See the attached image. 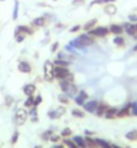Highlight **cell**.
I'll list each match as a JSON object with an SVG mask.
<instances>
[{
	"instance_id": "cell-1",
	"label": "cell",
	"mask_w": 137,
	"mask_h": 148,
	"mask_svg": "<svg viewBox=\"0 0 137 148\" xmlns=\"http://www.w3.org/2000/svg\"><path fill=\"white\" fill-rule=\"evenodd\" d=\"M86 32L93 38H105V36H108L110 34V30L106 26H98V27H94Z\"/></svg>"
},
{
	"instance_id": "cell-2",
	"label": "cell",
	"mask_w": 137,
	"mask_h": 148,
	"mask_svg": "<svg viewBox=\"0 0 137 148\" xmlns=\"http://www.w3.org/2000/svg\"><path fill=\"white\" fill-rule=\"evenodd\" d=\"M70 73L69 67H59V66H54L52 69V75H54L55 79H63L67 74Z\"/></svg>"
},
{
	"instance_id": "cell-3",
	"label": "cell",
	"mask_w": 137,
	"mask_h": 148,
	"mask_svg": "<svg viewBox=\"0 0 137 148\" xmlns=\"http://www.w3.org/2000/svg\"><path fill=\"white\" fill-rule=\"evenodd\" d=\"M27 117H28V113L26 112L24 109H18L14 116V120L18 125H23L26 121H27Z\"/></svg>"
},
{
	"instance_id": "cell-4",
	"label": "cell",
	"mask_w": 137,
	"mask_h": 148,
	"mask_svg": "<svg viewBox=\"0 0 137 148\" xmlns=\"http://www.w3.org/2000/svg\"><path fill=\"white\" fill-rule=\"evenodd\" d=\"M52 69H54V65L51 61H46L44 62V79L48 82H51L54 79V75H52Z\"/></svg>"
},
{
	"instance_id": "cell-5",
	"label": "cell",
	"mask_w": 137,
	"mask_h": 148,
	"mask_svg": "<svg viewBox=\"0 0 137 148\" xmlns=\"http://www.w3.org/2000/svg\"><path fill=\"white\" fill-rule=\"evenodd\" d=\"M124 31L128 34L129 36H132L133 39H137V32H136V28H134V23H130V22H125V23L121 24Z\"/></svg>"
},
{
	"instance_id": "cell-6",
	"label": "cell",
	"mask_w": 137,
	"mask_h": 148,
	"mask_svg": "<svg viewBox=\"0 0 137 148\" xmlns=\"http://www.w3.org/2000/svg\"><path fill=\"white\" fill-rule=\"evenodd\" d=\"M78 40L82 43L85 47L91 46V45H94V42H95L93 36H90L89 34H87V32H85V34H81V35L78 36Z\"/></svg>"
},
{
	"instance_id": "cell-7",
	"label": "cell",
	"mask_w": 137,
	"mask_h": 148,
	"mask_svg": "<svg viewBox=\"0 0 137 148\" xmlns=\"http://www.w3.org/2000/svg\"><path fill=\"white\" fill-rule=\"evenodd\" d=\"M98 104H100V101H97V100H90V101H86L85 104H83V109L86 110L87 113H93L95 112V109H97Z\"/></svg>"
},
{
	"instance_id": "cell-8",
	"label": "cell",
	"mask_w": 137,
	"mask_h": 148,
	"mask_svg": "<svg viewBox=\"0 0 137 148\" xmlns=\"http://www.w3.org/2000/svg\"><path fill=\"white\" fill-rule=\"evenodd\" d=\"M18 70L20 71V73H24V74H30L32 70L31 65L27 62V61H20L19 65H18Z\"/></svg>"
},
{
	"instance_id": "cell-9",
	"label": "cell",
	"mask_w": 137,
	"mask_h": 148,
	"mask_svg": "<svg viewBox=\"0 0 137 148\" xmlns=\"http://www.w3.org/2000/svg\"><path fill=\"white\" fill-rule=\"evenodd\" d=\"M108 108H109V105L108 104H105V102H100L97 106V109H95V112H94V114H97L98 117H104L105 116L106 110H108Z\"/></svg>"
},
{
	"instance_id": "cell-10",
	"label": "cell",
	"mask_w": 137,
	"mask_h": 148,
	"mask_svg": "<svg viewBox=\"0 0 137 148\" xmlns=\"http://www.w3.org/2000/svg\"><path fill=\"white\" fill-rule=\"evenodd\" d=\"M117 113H118V108H116V106H109L104 117L108 119V120H113V119L117 117Z\"/></svg>"
},
{
	"instance_id": "cell-11",
	"label": "cell",
	"mask_w": 137,
	"mask_h": 148,
	"mask_svg": "<svg viewBox=\"0 0 137 148\" xmlns=\"http://www.w3.org/2000/svg\"><path fill=\"white\" fill-rule=\"evenodd\" d=\"M130 116V105L129 104H126L121 108V109H118V113H117V117L118 119H124V117H128Z\"/></svg>"
},
{
	"instance_id": "cell-12",
	"label": "cell",
	"mask_w": 137,
	"mask_h": 148,
	"mask_svg": "<svg viewBox=\"0 0 137 148\" xmlns=\"http://www.w3.org/2000/svg\"><path fill=\"white\" fill-rule=\"evenodd\" d=\"M104 12L108 14V15H110V16H113V15H116V12H117V7H116L113 3H109L104 7Z\"/></svg>"
},
{
	"instance_id": "cell-13",
	"label": "cell",
	"mask_w": 137,
	"mask_h": 148,
	"mask_svg": "<svg viewBox=\"0 0 137 148\" xmlns=\"http://www.w3.org/2000/svg\"><path fill=\"white\" fill-rule=\"evenodd\" d=\"M35 90H36L35 84H27V85H24V88H23V92L26 96H34Z\"/></svg>"
},
{
	"instance_id": "cell-14",
	"label": "cell",
	"mask_w": 137,
	"mask_h": 148,
	"mask_svg": "<svg viewBox=\"0 0 137 148\" xmlns=\"http://www.w3.org/2000/svg\"><path fill=\"white\" fill-rule=\"evenodd\" d=\"M110 34H114V35H121L124 32V28H122L121 24H112L109 27Z\"/></svg>"
},
{
	"instance_id": "cell-15",
	"label": "cell",
	"mask_w": 137,
	"mask_h": 148,
	"mask_svg": "<svg viewBox=\"0 0 137 148\" xmlns=\"http://www.w3.org/2000/svg\"><path fill=\"white\" fill-rule=\"evenodd\" d=\"M71 140L74 141V143L78 145L79 148H87V147H86V141H85V139H83L82 136H79V135H75V136L73 137Z\"/></svg>"
},
{
	"instance_id": "cell-16",
	"label": "cell",
	"mask_w": 137,
	"mask_h": 148,
	"mask_svg": "<svg viewBox=\"0 0 137 148\" xmlns=\"http://www.w3.org/2000/svg\"><path fill=\"white\" fill-rule=\"evenodd\" d=\"M52 65H54V66H59V67H69V66H70V62H69V61H66V59L57 58V59H54V61H52Z\"/></svg>"
},
{
	"instance_id": "cell-17",
	"label": "cell",
	"mask_w": 137,
	"mask_h": 148,
	"mask_svg": "<svg viewBox=\"0 0 137 148\" xmlns=\"http://www.w3.org/2000/svg\"><path fill=\"white\" fill-rule=\"evenodd\" d=\"M16 30L20 32H23V34H26V35H32V34H34V30H32L31 27H28V26H18Z\"/></svg>"
},
{
	"instance_id": "cell-18",
	"label": "cell",
	"mask_w": 137,
	"mask_h": 148,
	"mask_svg": "<svg viewBox=\"0 0 137 148\" xmlns=\"http://www.w3.org/2000/svg\"><path fill=\"white\" fill-rule=\"evenodd\" d=\"M44 23H46V18L43 16H39V18H35V19L32 20V26H35V27H43Z\"/></svg>"
},
{
	"instance_id": "cell-19",
	"label": "cell",
	"mask_w": 137,
	"mask_h": 148,
	"mask_svg": "<svg viewBox=\"0 0 137 148\" xmlns=\"http://www.w3.org/2000/svg\"><path fill=\"white\" fill-rule=\"evenodd\" d=\"M95 24H97V19H90V20H87L86 23L83 24V30L85 31H89V30H91V28L95 27Z\"/></svg>"
},
{
	"instance_id": "cell-20",
	"label": "cell",
	"mask_w": 137,
	"mask_h": 148,
	"mask_svg": "<svg viewBox=\"0 0 137 148\" xmlns=\"http://www.w3.org/2000/svg\"><path fill=\"white\" fill-rule=\"evenodd\" d=\"M85 141H86V147L87 148H97V141H95V139H93L91 136H86L85 137Z\"/></svg>"
},
{
	"instance_id": "cell-21",
	"label": "cell",
	"mask_w": 137,
	"mask_h": 148,
	"mask_svg": "<svg viewBox=\"0 0 137 148\" xmlns=\"http://www.w3.org/2000/svg\"><path fill=\"white\" fill-rule=\"evenodd\" d=\"M113 43L118 47H122V46H125V39L121 35H116V38L113 39Z\"/></svg>"
},
{
	"instance_id": "cell-22",
	"label": "cell",
	"mask_w": 137,
	"mask_h": 148,
	"mask_svg": "<svg viewBox=\"0 0 137 148\" xmlns=\"http://www.w3.org/2000/svg\"><path fill=\"white\" fill-rule=\"evenodd\" d=\"M63 145L67 148H79L71 139H67V137H63Z\"/></svg>"
},
{
	"instance_id": "cell-23",
	"label": "cell",
	"mask_w": 137,
	"mask_h": 148,
	"mask_svg": "<svg viewBox=\"0 0 137 148\" xmlns=\"http://www.w3.org/2000/svg\"><path fill=\"white\" fill-rule=\"evenodd\" d=\"M70 46L74 47V49H78V50H85V49H86V47L83 46L82 43L78 40V38L74 39V40H71V42H70Z\"/></svg>"
},
{
	"instance_id": "cell-24",
	"label": "cell",
	"mask_w": 137,
	"mask_h": 148,
	"mask_svg": "<svg viewBox=\"0 0 137 148\" xmlns=\"http://www.w3.org/2000/svg\"><path fill=\"white\" fill-rule=\"evenodd\" d=\"M125 137H126V139H128L129 141L137 140V129H132V131H129V132L125 135Z\"/></svg>"
},
{
	"instance_id": "cell-25",
	"label": "cell",
	"mask_w": 137,
	"mask_h": 148,
	"mask_svg": "<svg viewBox=\"0 0 137 148\" xmlns=\"http://www.w3.org/2000/svg\"><path fill=\"white\" fill-rule=\"evenodd\" d=\"M95 141H97V145L101 148H112V144H110L109 141L104 140V139H95Z\"/></svg>"
},
{
	"instance_id": "cell-26",
	"label": "cell",
	"mask_w": 137,
	"mask_h": 148,
	"mask_svg": "<svg viewBox=\"0 0 137 148\" xmlns=\"http://www.w3.org/2000/svg\"><path fill=\"white\" fill-rule=\"evenodd\" d=\"M26 34H23V32H20V31H18V30H15V40L18 43H22L26 39Z\"/></svg>"
},
{
	"instance_id": "cell-27",
	"label": "cell",
	"mask_w": 137,
	"mask_h": 148,
	"mask_svg": "<svg viewBox=\"0 0 137 148\" xmlns=\"http://www.w3.org/2000/svg\"><path fill=\"white\" fill-rule=\"evenodd\" d=\"M58 101L61 102V104H65V105H66V104H69V102H70V97H69L67 94L62 93V94H59V96H58Z\"/></svg>"
},
{
	"instance_id": "cell-28",
	"label": "cell",
	"mask_w": 137,
	"mask_h": 148,
	"mask_svg": "<svg viewBox=\"0 0 137 148\" xmlns=\"http://www.w3.org/2000/svg\"><path fill=\"white\" fill-rule=\"evenodd\" d=\"M129 105H130V116L137 117V101L129 102Z\"/></svg>"
},
{
	"instance_id": "cell-29",
	"label": "cell",
	"mask_w": 137,
	"mask_h": 148,
	"mask_svg": "<svg viewBox=\"0 0 137 148\" xmlns=\"http://www.w3.org/2000/svg\"><path fill=\"white\" fill-rule=\"evenodd\" d=\"M19 18V1L15 0V7H14V14H12V19L16 20Z\"/></svg>"
},
{
	"instance_id": "cell-30",
	"label": "cell",
	"mask_w": 137,
	"mask_h": 148,
	"mask_svg": "<svg viewBox=\"0 0 137 148\" xmlns=\"http://www.w3.org/2000/svg\"><path fill=\"white\" fill-rule=\"evenodd\" d=\"M24 106H26V108H31V106H34V96H27L26 101H24Z\"/></svg>"
},
{
	"instance_id": "cell-31",
	"label": "cell",
	"mask_w": 137,
	"mask_h": 148,
	"mask_svg": "<svg viewBox=\"0 0 137 148\" xmlns=\"http://www.w3.org/2000/svg\"><path fill=\"white\" fill-rule=\"evenodd\" d=\"M71 114L74 117H78V119H83V117H85V113L81 109H73L71 110Z\"/></svg>"
},
{
	"instance_id": "cell-32",
	"label": "cell",
	"mask_w": 137,
	"mask_h": 148,
	"mask_svg": "<svg viewBox=\"0 0 137 148\" xmlns=\"http://www.w3.org/2000/svg\"><path fill=\"white\" fill-rule=\"evenodd\" d=\"M54 112H55V119H59V117L63 116V113H66V110H65L63 106H59V108H57V109L54 110Z\"/></svg>"
},
{
	"instance_id": "cell-33",
	"label": "cell",
	"mask_w": 137,
	"mask_h": 148,
	"mask_svg": "<svg viewBox=\"0 0 137 148\" xmlns=\"http://www.w3.org/2000/svg\"><path fill=\"white\" fill-rule=\"evenodd\" d=\"M52 129H47L46 132H43L42 133V139H43L44 141H47V140H50V137H51V135H52Z\"/></svg>"
},
{
	"instance_id": "cell-34",
	"label": "cell",
	"mask_w": 137,
	"mask_h": 148,
	"mask_svg": "<svg viewBox=\"0 0 137 148\" xmlns=\"http://www.w3.org/2000/svg\"><path fill=\"white\" fill-rule=\"evenodd\" d=\"M70 135H73V131H71L70 128H63L62 131H61V136L62 137H69Z\"/></svg>"
},
{
	"instance_id": "cell-35",
	"label": "cell",
	"mask_w": 137,
	"mask_h": 148,
	"mask_svg": "<svg viewBox=\"0 0 137 148\" xmlns=\"http://www.w3.org/2000/svg\"><path fill=\"white\" fill-rule=\"evenodd\" d=\"M27 113H28V116H31V117L38 116V106H31Z\"/></svg>"
},
{
	"instance_id": "cell-36",
	"label": "cell",
	"mask_w": 137,
	"mask_h": 148,
	"mask_svg": "<svg viewBox=\"0 0 137 148\" xmlns=\"http://www.w3.org/2000/svg\"><path fill=\"white\" fill-rule=\"evenodd\" d=\"M74 101H75V104H77V105H79V106H82L83 104L86 102V101H85V100H83L82 97H79L78 94H77V96H75V97H74Z\"/></svg>"
},
{
	"instance_id": "cell-37",
	"label": "cell",
	"mask_w": 137,
	"mask_h": 148,
	"mask_svg": "<svg viewBox=\"0 0 137 148\" xmlns=\"http://www.w3.org/2000/svg\"><path fill=\"white\" fill-rule=\"evenodd\" d=\"M18 139H19V132H18V131H15V132H14V135H12V137H11V144H15L16 141H18Z\"/></svg>"
},
{
	"instance_id": "cell-38",
	"label": "cell",
	"mask_w": 137,
	"mask_h": 148,
	"mask_svg": "<svg viewBox=\"0 0 137 148\" xmlns=\"http://www.w3.org/2000/svg\"><path fill=\"white\" fill-rule=\"evenodd\" d=\"M61 137L62 136H59V135H51V137H50V141H52V143H58L59 140H61Z\"/></svg>"
},
{
	"instance_id": "cell-39",
	"label": "cell",
	"mask_w": 137,
	"mask_h": 148,
	"mask_svg": "<svg viewBox=\"0 0 137 148\" xmlns=\"http://www.w3.org/2000/svg\"><path fill=\"white\" fill-rule=\"evenodd\" d=\"M63 79H65V81H67V82H70V84H73V82H74V75H73L71 73H69L66 77L63 78Z\"/></svg>"
},
{
	"instance_id": "cell-40",
	"label": "cell",
	"mask_w": 137,
	"mask_h": 148,
	"mask_svg": "<svg viewBox=\"0 0 137 148\" xmlns=\"http://www.w3.org/2000/svg\"><path fill=\"white\" fill-rule=\"evenodd\" d=\"M77 94H78L79 97H82L83 100H85V101H86L87 97H89V96H87V93L85 92V90H78V93H77Z\"/></svg>"
},
{
	"instance_id": "cell-41",
	"label": "cell",
	"mask_w": 137,
	"mask_h": 148,
	"mask_svg": "<svg viewBox=\"0 0 137 148\" xmlns=\"http://www.w3.org/2000/svg\"><path fill=\"white\" fill-rule=\"evenodd\" d=\"M128 19H129L130 23H137V15L136 14H130V15L128 16Z\"/></svg>"
},
{
	"instance_id": "cell-42",
	"label": "cell",
	"mask_w": 137,
	"mask_h": 148,
	"mask_svg": "<svg viewBox=\"0 0 137 148\" xmlns=\"http://www.w3.org/2000/svg\"><path fill=\"white\" fill-rule=\"evenodd\" d=\"M40 102H42V97H40V96H35V97H34V106L40 105Z\"/></svg>"
},
{
	"instance_id": "cell-43",
	"label": "cell",
	"mask_w": 137,
	"mask_h": 148,
	"mask_svg": "<svg viewBox=\"0 0 137 148\" xmlns=\"http://www.w3.org/2000/svg\"><path fill=\"white\" fill-rule=\"evenodd\" d=\"M12 104H14V98H12L11 96H7V97H5V105H7V106H11Z\"/></svg>"
},
{
	"instance_id": "cell-44",
	"label": "cell",
	"mask_w": 137,
	"mask_h": 148,
	"mask_svg": "<svg viewBox=\"0 0 137 148\" xmlns=\"http://www.w3.org/2000/svg\"><path fill=\"white\" fill-rule=\"evenodd\" d=\"M81 26H78V24H75V26H73V27L70 28V32L71 34H74V32H77V31H79V30H81Z\"/></svg>"
},
{
	"instance_id": "cell-45",
	"label": "cell",
	"mask_w": 137,
	"mask_h": 148,
	"mask_svg": "<svg viewBox=\"0 0 137 148\" xmlns=\"http://www.w3.org/2000/svg\"><path fill=\"white\" fill-rule=\"evenodd\" d=\"M58 47H59V43L58 42H54L52 45H51V49H50L51 53H55V51L58 50Z\"/></svg>"
},
{
	"instance_id": "cell-46",
	"label": "cell",
	"mask_w": 137,
	"mask_h": 148,
	"mask_svg": "<svg viewBox=\"0 0 137 148\" xmlns=\"http://www.w3.org/2000/svg\"><path fill=\"white\" fill-rule=\"evenodd\" d=\"M83 3H85V0H73V5H79Z\"/></svg>"
},
{
	"instance_id": "cell-47",
	"label": "cell",
	"mask_w": 137,
	"mask_h": 148,
	"mask_svg": "<svg viewBox=\"0 0 137 148\" xmlns=\"http://www.w3.org/2000/svg\"><path fill=\"white\" fill-rule=\"evenodd\" d=\"M47 116L50 117V119H52V120H54V119H55V112H54V110H50V112H48V114H47Z\"/></svg>"
},
{
	"instance_id": "cell-48",
	"label": "cell",
	"mask_w": 137,
	"mask_h": 148,
	"mask_svg": "<svg viewBox=\"0 0 137 148\" xmlns=\"http://www.w3.org/2000/svg\"><path fill=\"white\" fill-rule=\"evenodd\" d=\"M85 135H86V136H93V135H94V132H91V131H89V129H86V131H85Z\"/></svg>"
},
{
	"instance_id": "cell-49",
	"label": "cell",
	"mask_w": 137,
	"mask_h": 148,
	"mask_svg": "<svg viewBox=\"0 0 137 148\" xmlns=\"http://www.w3.org/2000/svg\"><path fill=\"white\" fill-rule=\"evenodd\" d=\"M102 4H109V3H114L116 0H101Z\"/></svg>"
},
{
	"instance_id": "cell-50",
	"label": "cell",
	"mask_w": 137,
	"mask_h": 148,
	"mask_svg": "<svg viewBox=\"0 0 137 148\" xmlns=\"http://www.w3.org/2000/svg\"><path fill=\"white\" fill-rule=\"evenodd\" d=\"M31 121H34V123H36V121H38V116H35V117H31Z\"/></svg>"
},
{
	"instance_id": "cell-51",
	"label": "cell",
	"mask_w": 137,
	"mask_h": 148,
	"mask_svg": "<svg viewBox=\"0 0 137 148\" xmlns=\"http://www.w3.org/2000/svg\"><path fill=\"white\" fill-rule=\"evenodd\" d=\"M52 148H66V147H65V145H54V147H52Z\"/></svg>"
},
{
	"instance_id": "cell-52",
	"label": "cell",
	"mask_w": 137,
	"mask_h": 148,
	"mask_svg": "<svg viewBox=\"0 0 137 148\" xmlns=\"http://www.w3.org/2000/svg\"><path fill=\"white\" fill-rule=\"evenodd\" d=\"M133 51H134V53H137V43H136V45H134V46H133Z\"/></svg>"
},
{
	"instance_id": "cell-53",
	"label": "cell",
	"mask_w": 137,
	"mask_h": 148,
	"mask_svg": "<svg viewBox=\"0 0 137 148\" xmlns=\"http://www.w3.org/2000/svg\"><path fill=\"white\" fill-rule=\"evenodd\" d=\"M112 148H122V147H120V145H116V144H112Z\"/></svg>"
},
{
	"instance_id": "cell-54",
	"label": "cell",
	"mask_w": 137,
	"mask_h": 148,
	"mask_svg": "<svg viewBox=\"0 0 137 148\" xmlns=\"http://www.w3.org/2000/svg\"><path fill=\"white\" fill-rule=\"evenodd\" d=\"M34 148H43L42 145H36V147H34Z\"/></svg>"
},
{
	"instance_id": "cell-55",
	"label": "cell",
	"mask_w": 137,
	"mask_h": 148,
	"mask_svg": "<svg viewBox=\"0 0 137 148\" xmlns=\"http://www.w3.org/2000/svg\"><path fill=\"white\" fill-rule=\"evenodd\" d=\"M134 28H136V32H137V23H134Z\"/></svg>"
},
{
	"instance_id": "cell-56",
	"label": "cell",
	"mask_w": 137,
	"mask_h": 148,
	"mask_svg": "<svg viewBox=\"0 0 137 148\" xmlns=\"http://www.w3.org/2000/svg\"><path fill=\"white\" fill-rule=\"evenodd\" d=\"M0 1H5V0H0Z\"/></svg>"
},
{
	"instance_id": "cell-57",
	"label": "cell",
	"mask_w": 137,
	"mask_h": 148,
	"mask_svg": "<svg viewBox=\"0 0 137 148\" xmlns=\"http://www.w3.org/2000/svg\"><path fill=\"white\" fill-rule=\"evenodd\" d=\"M54 1H57V0H54Z\"/></svg>"
}]
</instances>
